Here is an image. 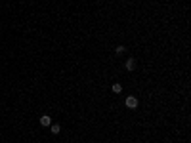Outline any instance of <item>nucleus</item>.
Segmentation results:
<instances>
[{"mask_svg":"<svg viewBox=\"0 0 191 143\" xmlns=\"http://www.w3.org/2000/svg\"><path fill=\"white\" fill-rule=\"evenodd\" d=\"M124 103H126V107H128V109H136V107H138V99H136L134 96H128Z\"/></svg>","mask_w":191,"mask_h":143,"instance_id":"obj_1","label":"nucleus"},{"mask_svg":"<svg viewBox=\"0 0 191 143\" xmlns=\"http://www.w3.org/2000/svg\"><path fill=\"white\" fill-rule=\"evenodd\" d=\"M134 67H136V59H134V57H128V59H126V69L134 71Z\"/></svg>","mask_w":191,"mask_h":143,"instance_id":"obj_2","label":"nucleus"},{"mask_svg":"<svg viewBox=\"0 0 191 143\" xmlns=\"http://www.w3.org/2000/svg\"><path fill=\"white\" fill-rule=\"evenodd\" d=\"M40 124H42V126H50V124H52V118H50L48 115H42V116H40Z\"/></svg>","mask_w":191,"mask_h":143,"instance_id":"obj_3","label":"nucleus"},{"mask_svg":"<svg viewBox=\"0 0 191 143\" xmlns=\"http://www.w3.org/2000/svg\"><path fill=\"white\" fill-rule=\"evenodd\" d=\"M50 130H52V134H59V132H61V126L59 124H50Z\"/></svg>","mask_w":191,"mask_h":143,"instance_id":"obj_4","label":"nucleus"},{"mask_svg":"<svg viewBox=\"0 0 191 143\" xmlns=\"http://www.w3.org/2000/svg\"><path fill=\"white\" fill-rule=\"evenodd\" d=\"M111 90H113L115 94H120V92H122V86H120V84L117 82V84H113V86H111Z\"/></svg>","mask_w":191,"mask_h":143,"instance_id":"obj_5","label":"nucleus"},{"mask_svg":"<svg viewBox=\"0 0 191 143\" xmlns=\"http://www.w3.org/2000/svg\"><path fill=\"white\" fill-rule=\"evenodd\" d=\"M115 52H117V56H122L124 52H126V48H124V46H117V50H115Z\"/></svg>","mask_w":191,"mask_h":143,"instance_id":"obj_6","label":"nucleus"}]
</instances>
